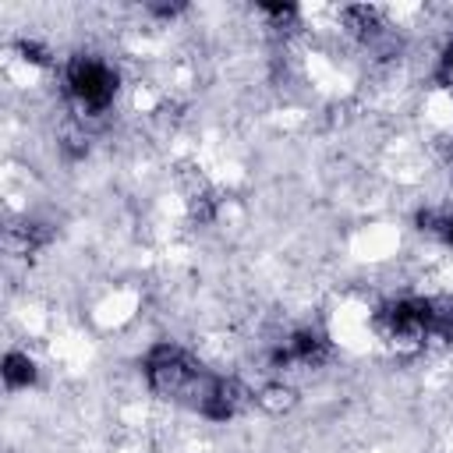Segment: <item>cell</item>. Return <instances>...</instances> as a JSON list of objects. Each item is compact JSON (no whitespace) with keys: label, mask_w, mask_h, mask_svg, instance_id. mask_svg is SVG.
Returning <instances> with one entry per match:
<instances>
[{"label":"cell","mask_w":453,"mask_h":453,"mask_svg":"<svg viewBox=\"0 0 453 453\" xmlns=\"http://www.w3.org/2000/svg\"><path fill=\"white\" fill-rule=\"evenodd\" d=\"M64 81H67L71 99H74L81 110H88V113L106 110V106L113 103V92H117V74H113V67L103 64V60H96V57H74V60L67 64Z\"/></svg>","instance_id":"6da1fadb"},{"label":"cell","mask_w":453,"mask_h":453,"mask_svg":"<svg viewBox=\"0 0 453 453\" xmlns=\"http://www.w3.org/2000/svg\"><path fill=\"white\" fill-rule=\"evenodd\" d=\"M326 354H329L326 336H319V333H294L287 340V347H280L273 354V361L276 365H319V361H326Z\"/></svg>","instance_id":"7a4b0ae2"},{"label":"cell","mask_w":453,"mask_h":453,"mask_svg":"<svg viewBox=\"0 0 453 453\" xmlns=\"http://www.w3.org/2000/svg\"><path fill=\"white\" fill-rule=\"evenodd\" d=\"M4 382H7V389H25L35 382V365L28 361V354L11 350L4 357Z\"/></svg>","instance_id":"3957f363"},{"label":"cell","mask_w":453,"mask_h":453,"mask_svg":"<svg viewBox=\"0 0 453 453\" xmlns=\"http://www.w3.org/2000/svg\"><path fill=\"white\" fill-rule=\"evenodd\" d=\"M425 226H428L432 234H439L446 244H453V216H442V219H435L432 212H425V216H421V230H425Z\"/></svg>","instance_id":"277c9868"},{"label":"cell","mask_w":453,"mask_h":453,"mask_svg":"<svg viewBox=\"0 0 453 453\" xmlns=\"http://www.w3.org/2000/svg\"><path fill=\"white\" fill-rule=\"evenodd\" d=\"M439 81L453 92V42L442 50V60H439Z\"/></svg>","instance_id":"5b68a950"},{"label":"cell","mask_w":453,"mask_h":453,"mask_svg":"<svg viewBox=\"0 0 453 453\" xmlns=\"http://www.w3.org/2000/svg\"><path fill=\"white\" fill-rule=\"evenodd\" d=\"M449 156H453V152H449Z\"/></svg>","instance_id":"8992f818"}]
</instances>
